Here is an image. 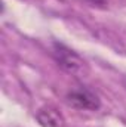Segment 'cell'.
<instances>
[{
    "mask_svg": "<svg viewBox=\"0 0 126 127\" xmlns=\"http://www.w3.org/2000/svg\"><path fill=\"white\" fill-rule=\"evenodd\" d=\"M52 55H54L57 64L71 75L80 77V75H85L88 72L86 62L80 58V55H77L74 50H71L70 47H67L63 43H58V41L54 43Z\"/></svg>",
    "mask_w": 126,
    "mask_h": 127,
    "instance_id": "obj_1",
    "label": "cell"
},
{
    "mask_svg": "<svg viewBox=\"0 0 126 127\" xmlns=\"http://www.w3.org/2000/svg\"><path fill=\"white\" fill-rule=\"evenodd\" d=\"M67 103L76 109H88V111H96L101 105L99 97L92 90H89L85 86H79L76 89H71L67 96Z\"/></svg>",
    "mask_w": 126,
    "mask_h": 127,
    "instance_id": "obj_2",
    "label": "cell"
},
{
    "mask_svg": "<svg viewBox=\"0 0 126 127\" xmlns=\"http://www.w3.org/2000/svg\"><path fill=\"white\" fill-rule=\"evenodd\" d=\"M37 120L43 127H61L64 123L63 115L57 109H54L51 106L42 108L37 112Z\"/></svg>",
    "mask_w": 126,
    "mask_h": 127,
    "instance_id": "obj_3",
    "label": "cell"
},
{
    "mask_svg": "<svg viewBox=\"0 0 126 127\" xmlns=\"http://www.w3.org/2000/svg\"><path fill=\"white\" fill-rule=\"evenodd\" d=\"M89 3H94V4H105L107 0H88Z\"/></svg>",
    "mask_w": 126,
    "mask_h": 127,
    "instance_id": "obj_4",
    "label": "cell"
}]
</instances>
